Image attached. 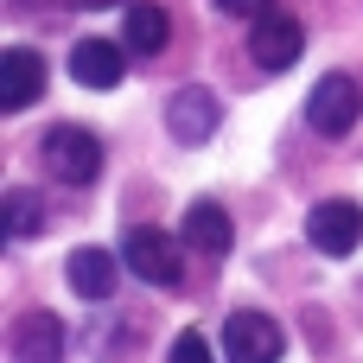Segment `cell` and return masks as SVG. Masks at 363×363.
Returning a JSON list of instances; mask_svg holds the SVG:
<instances>
[{
	"label": "cell",
	"mask_w": 363,
	"mask_h": 363,
	"mask_svg": "<svg viewBox=\"0 0 363 363\" xmlns=\"http://www.w3.org/2000/svg\"><path fill=\"white\" fill-rule=\"evenodd\" d=\"M38 160H45V172H51L57 185H96V172H102V140H96L89 128H77V121H57V128L38 140Z\"/></svg>",
	"instance_id": "cell-1"
},
{
	"label": "cell",
	"mask_w": 363,
	"mask_h": 363,
	"mask_svg": "<svg viewBox=\"0 0 363 363\" xmlns=\"http://www.w3.org/2000/svg\"><path fill=\"white\" fill-rule=\"evenodd\" d=\"M357 115H363L357 77L325 70V77L313 83V96H306V128H313V134H325V140H345V134L357 128Z\"/></svg>",
	"instance_id": "cell-2"
},
{
	"label": "cell",
	"mask_w": 363,
	"mask_h": 363,
	"mask_svg": "<svg viewBox=\"0 0 363 363\" xmlns=\"http://www.w3.org/2000/svg\"><path fill=\"white\" fill-rule=\"evenodd\" d=\"M121 262H128V274H140L147 287H179V281H185L179 242H172L166 230H153V223H134V230L121 236Z\"/></svg>",
	"instance_id": "cell-3"
},
{
	"label": "cell",
	"mask_w": 363,
	"mask_h": 363,
	"mask_svg": "<svg viewBox=\"0 0 363 363\" xmlns=\"http://www.w3.org/2000/svg\"><path fill=\"white\" fill-rule=\"evenodd\" d=\"M281 351H287V338L268 313H230V325H223V357L230 363H281Z\"/></svg>",
	"instance_id": "cell-4"
},
{
	"label": "cell",
	"mask_w": 363,
	"mask_h": 363,
	"mask_svg": "<svg viewBox=\"0 0 363 363\" xmlns=\"http://www.w3.org/2000/svg\"><path fill=\"white\" fill-rule=\"evenodd\" d=\"M306 236H313V249H319V255H357V242H363V211L351 204V198H325V204H313Z\"/></svg>",
	"instance_id": "cell-5"
},
{
	"label": "cell",
	"mask_w": 363,
	"mask_h": 363,
	"mask_svg": "<svg viewBox=\"0 0 363 363\" xmlns=\"http://www.w3.org/2000/svg\"><path fill=\"white\" fill-rule=\"evenodd\" d=\"M300 51H306V32H300V19L268 6V13L255 19V32H249V57H255L262 70H287V64H300Z\"/></svg>",
	"instance_id": "cell-6"
},
{
	"label": "cell",
	"mask_w": 363,
	"mask_h": 363,
	"mask_svg": "<svg viewBox=\"0 0 363 363\" xmlns=\"http://www.w3.org/2000/svg\"><path fill=\"white\" fill-rule=\"evenodd\" d=\"M217 121H223V102H217L211 89H198V83H185V89L166 102V134H172L179 147L211 140V134H217Z\"/></svg>",
	"instance_id": "cell-7"
},
{
	"label": "cell",
	"mask_w": 363,
	"mask_h": 363,
	"mask_svg": "<svg viewBox=\"0 0 363 363\" xmlns=\"http://www.w3.org/2000/svg\"><path fill=\"white\" fill-rule=\"evenodd\" d=\"M70 77L83 89H115L128 77V45H115V38H77L70 45Z\"/></svg>",
	"instance_id": "cell-8"
},
{
	"label": "cell",
	"mask_w": 363,
	"mask_h": 363,
	"mask_svg": "<svg viewBox=\"0 0 363 363\" xmlns=\"http://www.w3.org/2000/svg\"><path fill=\"white\" fill-rule=\"evenodd\" d=\"M6 357L13 363H64V325L51 313H19L13 338H6Z\"/></svg>",
	"instance_id": "cell-9"
},
{
	"label": "cell",
	"mask_w": 363,
	"mask_h": 363,
	"mask_svg": "<svg viewBox=\"0 0 363 363\" xmlns=\"http://www.w3.org/2000/svg\"><path fill=\"white\" fill-rule=\"evenodd\" d=\"M121 255H108V249H70V262H64V281H70V294L77 300H108L115 294V281H121Z\"/></svg>",
	"instance_id": "cell-10"
},
{
	"label": "cell",
	"mask_w": 363,
	"mask_h": 363,
	"mask_svg": "<svg viewBox=\"0 0 363 363\" xmlns=\"http://www.w3.org/2000/svg\"><path fill=\"white\" fill-rule=\"evenodd\" d=\"M38 89H45V64H38V51L13 45V51L0 57V108H6V115H19V108H32V102H38Z\"/></svg>",
	"instance_id": "cell-11"
},
{
	"label": "cell",
	"mask_w": 363,
	"mask_h": 363,
	"mask_svg": "<svg viewBox=\"0 0 363 363\" xmlns=\"http://www.w3.org/2000/svg\"><path fill=\"white\" fill-rule=\"evenodd\" d=\"M179 236H185V249L191 255H230V242H236V230H230V211L223 204H211V198H198L191 211H185V223H179Z\"/></svg>",
	"instance_id": "cell-12"
},
{
	"label": "cell",
	"mask_w": 363,
	"mask_h": 363,
	"mask_svg": "<svg viewBox=\"0 0 363 363\" xmlns=\"http://www.w3.org/2000/svg\"><path fill=\"white\" fill-rule=\"evenodd\" d=\"M166 38H172L166 6H160V0H128V13H121V45H128V51H140V57H160V51H166Z\"/></svg>",
	"instance_id": "cell-13"
},
{
	"label": "cell",
	"mask_w": 363,
	"mask_h": 363,
	"mask_svg": "<svg viewBox=\"0 0 363 363\" xmlns=\"http://www.w3.org/2000/svg\"><path fill=\"white\" fill-rule=\"evenodd\" d=\"M0 211H6V236H13V242L38 236V223H45V204H38V191H26V185H13Z\"/></svg>",
	"instance_id": "cell-14"
},
{
	"label": "cell",
	"mask_w": 363,
	"mask_h": 363,
	"mask_svg": "<svg viewBox=\"0 0 363 363\" xmlns=\"http://www.w3.org/2000/svg\"><path fill=\"white\" fill-rule=\"evenodd\" d=\"M166 363H217V345L204 338V332H179L172 338V357Z\"/></svg>",
	"instance_id": "cell-15"
},
{
	"label": "cell",
	"mask_w": 363,
	"mask_h": 363,
	"mask_svg": "<svg viewBox=\"0 0 363 363\" xmlns=\"http://www.w3.org/2000/svg\"><path fill=\"white\" fill-rule=\"evenodd\" d=\"M217 13H236V19H262L268 0H217Z\"/></svg>",
	"instance_id": "cell-16"
}]
</instances>
